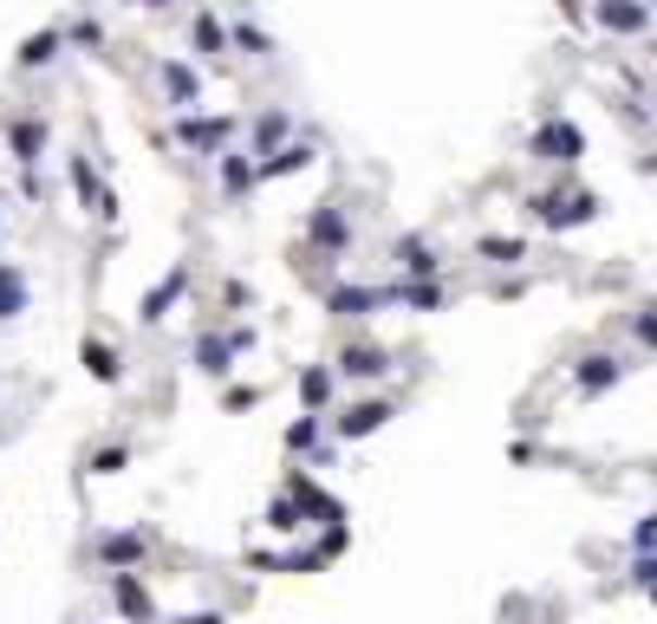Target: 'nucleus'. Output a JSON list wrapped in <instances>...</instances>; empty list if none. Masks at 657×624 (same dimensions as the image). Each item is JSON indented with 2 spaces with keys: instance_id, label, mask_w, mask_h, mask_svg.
<instances>
[{
  "instance_id": "obj_5",
  "label": "nucleus",
  "mask_w": 657,
  "mask_h": 624,
  "mask_svg": "<svg viewBox=\"0 0 657 624\" xmlns=\"http://www.w3.org/2000/svg\"><path fill=\"white\" fill-rule=\"evenodd\" d=\"M85 365H91L98 378H117V365H111V352H104V345H85Z\"/></svg>"
},
{
  "instance_id": "obj_2",
  "label": "nucleus",
  "mask_w": 657,
  "mask_h": 624,
  "mask_svg": "<svg viewBox=\"0 0 657 624\" xmlns=\"http://www.w3.org/2000/svg\"><path fill=\"white\" fill-rule=\"evenodd\" d=\"M541 150H560V156H567V150H580V137H573L567 124H554V130H541Z\"/></svg>"
},
{
  "instance_id": "obj_8",
  "label": "nucleus",
  "mask_w": 657,
  "mask_h": 624,
  "mask_svg": "<svg viewBox=\"0 0 657 624\" xmlns=\"http://www.w3.org/2000/svg\"><path fill=\"white\" fill-rule=\"evenodd\" d=\"M13 143H20V156H33V150H39V124H20Z\"/></svg>"
},
{
  "instance_id": "obj_7",
  "label": "nucleus",
  "mask_w": 657,
  "mask_h": 624,
  "mask_svg": "<svg viewBox=\"0 0 657 624\" xmlns=\"http://www.w3.org/2000/svg\"><path fill=\"white\" fill-rule=\"evenodd\" d=\"M46 52H52V33H39V39H26V52H20V59H26V65H39Z\"/></svg>"
},
{
  "instance_id": "obj_3",
  "label": "nucleus",
  "mask_w": 657,
  "mask_h": 624,
  "mask_svg": "<svg viewBox=\"0 0 657 624\" xmlns=\"http://www.w3.org/2000/svg\"><path fill=\"white\" fill-rule=\"evenodd\" d=\"M117 606H124L130 619H143V612H150V599H143V593H137L130 580H117Z\"/></svg>"
},
{
  "instance_id": "obj_1",
  "label": "nucleus",
  "mask_w": 657,
  "mask_h": 624,
  "mask_svg": "<svg viewBox=\"0 0 657 624\" xmlns=\"http://www.w3.org/2000/svg\"><path fill=\"white\" fill-rule=\"evenodd\" d=\"M599 13H606V26H619V33H639V26H645V7H619V0H606Z\"/></svg>"
},
{
  "instance_id": "obj_6",
  "label": "nucleus",
  "mask_w": 657,
  "mask_h": 624,
  "mask_svg": "<svg viewBox=\"0 0 657 624\" xmlns=\"http://www.w3.org/2000/svg\"><path fill=\"white\" fill-rule=\"evenodd\" d=\"M371 423H384V404H365V410H352V423H345V430H371Z\"/></svg>"
},
{
  "instance_id": "obj_4",
  "label": "nucleus",
  "mask_w": 657,
  "mask_h": 624,
  "mask_svg": "<svg viewBox=\"0 0 657 624\" xmlns=\"http://www.w3.org/2000/svg\"><path fill=\"white\" fill-rule=\"evenodd\" d=\"M7 313H20V280L0 267V319H7Z\"/></svg>"
}]
</instances>
